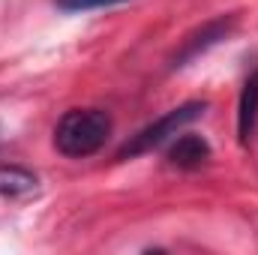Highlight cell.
Wrapping results in <instances>:
<instances>
[{"label":"cell","mask_w":258,"mask_h":255,"mask_svg":"<svg viewBox=\"0 0 258 255\" xmlns=\"http://www.w3.org/2000/svg\"><path fill=\"white\" fill-rule=\"evenodd\" d=\"M111 132V117L99 108H72L54 126V147L69 159L93 156Z\"/></svg>","instance_id":"cell-1"},{"label":"cell","mask_w":258,"mask_h":255,"mask_svg":"<svg viewBox=\"0 0 258 255\" xmlns=\"http://www.w3.org/2000/svg\"><path fill=\"white\" fill-rule=\"evenodd\" d=\"M207 111V102H201V99H192V102H183V105H177V108H171V111H165L159 120H153L150 126H144L138 135H132L126 144L117 150V159H132V156H141V153H150L153 147H159V144H165L168 138H174L180 129L186 126V123H192L198 120L201 114Z\"/></svg>","instance_id":"cell-2"},{"label":"cell","mask_w":258,"mask_h":255,"mask_svg":"<svg viewBox=\"0 0 258 255\" xmlns=\"http://www.w3.org/2000/svg\"><path fill=\"white\" fill-rule=\"evenodd\" d=\"M231 30H234V15H225V18H213V21H207L204 27H198L195 33H189V36L183 39L180 51H177L174 60H171V69L186 66L189 60H195L198 54H204L207 48H213L216 42H222Z\"/></svg>","instance_id":"cell-3"},{"label":"cell","mask_w":258,"mask_h":255,"mask_svg":"<svg viewBox=\"0 0 258 255\" xmlns=\"http://www.w3.org/2000/svg\"><path fill=\"white\" fill-rule=\"evenodd\" d=\"M39 192V177L21 165H0V195L9 201H24Z\"/></svg>","instance_id":"cell-4"},{"label":"cell","mask_w":258,"mask_h":255,"mask_svg":"<svg viewBox=\"0 0 258 255\" xmlns=\"http://www.w3.org/2000/svg\"><path fill=\"white\" fill-rule=\"evenodd\" d=\"M210 159V144L201 135H180L171 147H168V162L177 168L192 171L198 165H204Z\"/></svg>","instance_id":"cell-5"},{"label":"cell","mask_w":258,"mask_h":255,"mask_svg":"<svg viewBox=\"0 0 258 255\" xmlns=\"http://www.w3.org/2000/svg\"><path fill=\"white\" fill-rule=\"evenodd\" d=\"M255 123H258V69H252L249 78L243 81L240 102H237V135H240L243 144L252 138Z\"/></svg>","instance_id":"cell-6"},{"label":"cell","mask_w":258,"mask_h":255,"mask_svg":"<svg viewBox=\"0 0 258 255\" xmlns=\"http://www.w3.org/2000/svg\"><path fill=\"white\" fill-rule=\"evenodd\" d=\"M126 0H57V6L66 12H84V9H105V6H117Z\"/></svg>","instance_id":"cell-7"}]
</instances>
